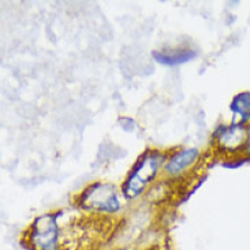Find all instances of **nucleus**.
I'll return each instance as SVG.
<instances>
[{
  "label": "nucleus",
  "mask_w": 250,
  "mask_h": 250,
  "mask_svg": "<svg viewBox=\"0 0 250 250\" xmlns=\"http://www.w3.org/2000/svg\"><path fill=\"white\" fill-rule=\"evenodd\" d=\"M231 109L236 113H239L241 120L245 121L250 116V94L242 93L238 96L231 104Z\"/></svg>",
  "instance_id": "obj_6"
},
{
  "label": "nucleus",
  "mask_w": 250,
  "mask_h": 250,
  "mask_svg": "<svg viewBox=\"0 0 250 250\" xmlns=\"http://www.w3.org/2000/svg\"><path fill=\"white\" fill-rule=\"evenodd\" d=\"M82 204L90 209L105 212L118 210L119 203L115 188L110 185H100L90 188L82 198Z\"/></svg>",
  "instance_id": "obj_2"
},
{
  "label": "nucleus",
  "mask_w": 250,
  "mask_h": 250,
  "mask_svg": "<svg viewBox=\"0 0 250 250\" xmlns=\"http://www.w3.org/2000/svg\"><path fill=\"white\" fill-rule=\"evenodd\" d=\"M198 157V150L196 149H187L181 151V153L176 154L172 160L168 162V164L166 165L165 170L170 175H177L181 172L188 167Z\"/></svg>",
  "instance_id": "obj_4"
},
{
  "label": "nucleus",
  "mask_w": 250,
  "mask_h": 250,
  "mask_svg": "<svg viewBox=\"0 0 250 250\" xmlns=\"http://www.w3.org/2000/svg\"><path fill=\"white\" fill-rule=\"evenodd\" d=\"M248 149L250 150V130H249V142H248Z\"/></svg>",
  "instance_id": "obj_7"
},
{
  "label": "nucleus",
  "mask_w": 250,
  "mask_h": 250,
  "mask_svg": "<svg viewBox=\"0 0 250 250\" xmlns=\"http://www.w3.org/2000/svg\"><path fill=\"white\" fill-rule=\"evenodd\" d=\"M36 250H54L58 241V226L53 215L37 219L30 237Z\"/></svg>",
  "instance_id": "obj_3"
},
{
  "label": "nucleus",
  "mask_w": 250,
  "mask_h": 250,
  "mask_svg": "<svg viewBox=\"0 0 250 250\" xmlns=\"http://www.w3.org/2000/svg\"><path fill=\"white\" fill-rule=\"evenodd\" d=\"M155 59L160 61V63L164 64H175V63H181L184 62V61L188 60L192 56V52L184 51V52H155L154 53Z\"/></svg>",
  "instance_id": "obj_5"
},
{
  "label": "nucleus",
  "mask_w": 250,
  "mask_h": 250,
  "mask_svg": "<svg viewBox=\"0 0 250 250\" xmlns=\"http://www.w3.org/2000/svg\"><path fill=\"white\" fill-rule=\"evenodd\" d=\"M160 165V155L150 153L140 161L137 167L124 185V192L127 198L132 199L139 195L145 185L153 179Z\"/></svg>",
  "instance_id": "obj_1"
}]
</instances>
